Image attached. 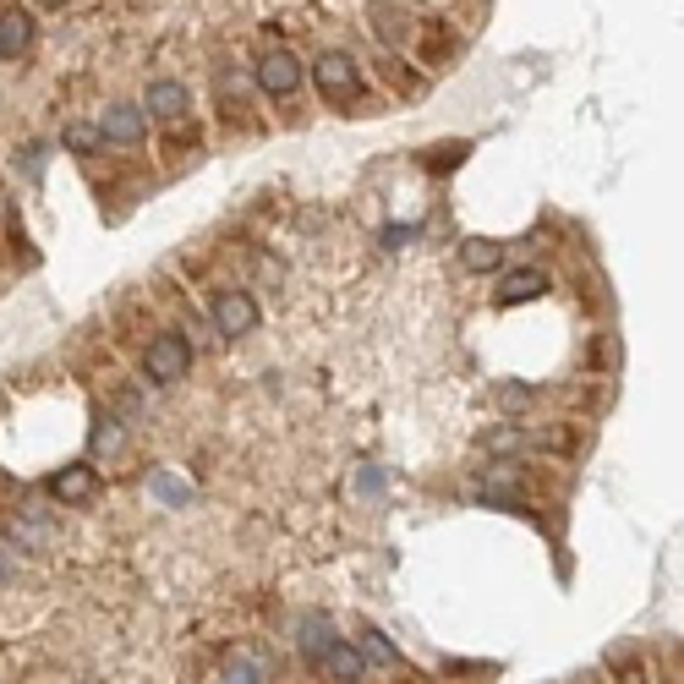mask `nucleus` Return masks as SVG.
Here are the masks:
<instances>
[{"label": "nucleus", "instance_id": "18", "mask_svg": "<svg viewBox=\"0 0 684 684\" xmlns=\"http://www.w3.org/2000/svg\"><path fill=\"white\" fill-rule=\"evenodd\" d=\"M466 153H471V142H443V148H427V153H421V164H427L432 175H449Z\"/></svg>", "mask_w": 684, "mask_h": 684}, {"label": "nucleus", "instance_id": "5", "mask_svg": "<svg viewBox=\"0 0 684 684\" xmlns=\"http://www.w3.org/2000/svg\"><path fill=\"white\" fill-rule=\"evenodd\" d=\"M142 116L148 121H164V127H181L192 116V94L175 83V77H153L148 94H142Z\"/></svg>", "mask_w": 684, "mask_h": 684}, {"label": "nucleus", "instance_id": "19", "mask_svg": "<svg viewBox=\"0 0 684 684\" xmlns=\"http://www.w3.org/2000/svg\"><path fill=\"white\" fill-rule=\"evenodd\" d=\"M482 449L510 460V455H521V449H526V432H521V427H493V432H482Z\"/></svg>", "mask_w": 684, "mask_h": 684}, {"label": "nucleus", "instance_id": "8", "mask_svg": "<svg viewBox=\"0 0 684 684\" xmlns=\"http://www.w3.org/2000/svg\"><path fill=\"white\" fill-rule=\"evenodd\" d=\"M99 137L116 142V148H137V142L148 137V116H142V105H110V110L99 116Z\"/></svg>", "mask_w": 684, "mask_h": 684}, {"label": "nucleus", "instance_id": "7", "mask_svg": "<svg viewBox=\"0 0 684 684\" xmlns=\"http://www.w3.org/2000/svg\"><path fill=\"white\" fill-rule=\"evenodd\" d=\"M367 22L378 28V39L389 44V50H406V44H416V17L410 11H400V6H389V0H367Z\"/></svg>", "mask_w": 684, "mask_h": 684}, {"label": "nucleus", "instance_id": "17", "mask_svg": "<svg viewBox=\"0 0 684 684\" xmlns=\"http://www.w3.org/2000/svg\"><path fill=\"white\" fill-rule=\"evenodd\" d=\"M6 537H11L17 553H22V547H44V543H50V526H44V521H39V510H33L28 521H11V532H6Z\"/></svg>", "mask_w": 684, "mask_h": 684}, {"label": "nucleus", "instance_id": "11", "mask_svg": "<svg viewBox=\"0 0 684 684\" xmlns=\"http://www.w3.org/2000/svg\"><path fill=\"white\" fill-rule=\"evenodd\" d=\"M543 290H547V274L543 269H510V274H499V307L537 301Z\"/></svg>", "mask_w": 684, "mask_h": 684}, {"label": "nucleus", "instance_id": "15", "mask_svg": "<svg viewBox=\"0 0 684 684\" xmlns=\"http://www.w3.org/2000/svg\"><path fill=\"white\" fill-rule=\"evenodd\" d=\"M296 641H301L307 663H318V658H323V646L334 641V630H329V619H323V613H307V619L296 624Z\"/></svg>", "mask_w": 684, "mask_h": 684}, {"label": "nucleus", "instance_id": "26", "mask_svg": "<svg viewBox=\"0 0 684 684\" xmlns=\"http://www.w3.org/2000/svg\"><path fill=\"white\" fill-rule=\"evenodd\" d=\"M6 575H17V547L11 543H0V580H6Z\"/></svg>", "mask_w": 684, "mask_h": 684}, {"label": "nucleus", "instance_id": "10", "mask_svg": "<svg viewBox=\"0 0 684 684\" xmlns=\"http://www.w3.org/2000/svg\"><path fill=\"white\" fill-rule=\"evenodd\" d=\"M269 680H274V658H269V652L236 646V652L220 663V684H269Z\"/></svg>", "mask_w": 684, "mask_h": 684}, {"label": "nucleus", "instance_id": "1", "mask_svg": "<svg viewBox=\"0 0 684 684\" xmlns=\"http://www.w3.org/2000/svg\"><path fill=\"white\" fill-rule=\"evenodd\" d=\"M192 373V340L181 329H159L142 345V378L148 384H181Z\"/></svg>", "mask_w": 684, "mask_h": 684}, {"label": "nucleus", "instance_id": "20", "mask_svg": "<svg viewBox=\"0 0 684 684\" xmlns=\"http://www.w3.org/2000/svg\"><path fill=\"white\" fill-rule=\"evenodd\" d=\"M127 443V427L116 421V416H99V427H94V455H116Z\"/></svg>", "mask_w": 684, "mask_h": 684}, {"label": "nucleus", "instance_id": "14", "mask_svg": "<svg viewBox=\"0 0 684 684\" xmlns=\"http://www.w3.org/2000/svg\"><path fill=\"white\" fill-rule=\"evenodd\" d=\"M61 148H66V153H77V159H94V153L105 148L99 121H66V127H61Z\"/></svg>", "mask_w": 684, "mask_h": 684}, {"label": "nucleus", "instance_id": "21", "mask_svg": "<svg viewBox=\"0 0 684 684\" xmlns=\"http://www.w3.org/2000/svg\"><path fill=\"white\" fill-rule=\"evenodd\" d=\"M608 669L619 674V684H646V669L635 652H608Z\"/></svg>", "mask_w": 684, "mask_h": 684}, {"label": "nucleus", "instance_id": "6", "mask_svg": "<svg viewBox=\"0 0 684 684\" xmlns=\"http://www.w3.org/2000/svg\"><path fill=\"white\" fill-rule=\"evenodd\" d=\"M99 493V471L88 466V460H72V466H61L55 477H50V499L55 504H88Z\"/></svg>", "mask_w": 684, "mask_h": 684}, {"label": "nucleus", "instance_id": "22", "mask_svg": "<svg viewBox=\"0 0 684 684\" xmlns=\"http://www.w3.org/2000/svg\"><path fill=\"white\" fill-rule=\"evenodd\" d=\"M537 400V389H526V384H499V406L504 410H526Z\"/></svg>", "mask_w": 684, "mask_h": 684}, {"label": "nucleus", "instance_id": "27", "mask_svg": "<svg viewBox=\"0 0 684 684\" xmlns=\"http://www.w3.org/2000/svg\"><path fill=\"white\" fill-rule=\"evenodd\" d=\"M39 6H66V0H39Z\"/></svg>", "mask_w": 684, "mask_h": 684}, {"label": "nucleus", "instance_id": "4", "mask_svg": "<svg viewBox=\"0 0 684 684\" xmlns=\"http://www.w3.org/2000/svg\"><path fill=\"white\" fill-rule=\"evenodd\" d=\"M301 77H307V72H301V61H296L285 44H279V50H264L258 66H253V83H258L269 99H290V94L301 88Z\"/></svg>", "mask_w": 684, "mask_h": 684}, {"label": "nucleus", "instance_id": "16", "mask_svg": "<svg viewBox=\"0 0 684 684\" xmlns=\"http://www.w3.org/2000/svg\"><path fill=\"white\" fill-rule=\"evenodd\" d=\"M356 652H362V663H384V669H400V652L384 641V630H362L356 641H351Z\"/></svg>", "mask_w": 684, "mask_h": 684}, {"label": "nucleus", "instance_id": "12", "mask_svg": "<svg viewBox=\"0 0 684 684\" xmlns=\"http://www.w3.org/2000/svg\"><path fill=\"white\" fill-rule=\"evenodd\" d=\"M28 44H33V17L22 6H6L0 11V61H17Z\"/></svg>", "mask_w": 684, "mask_h": 684}, {"label": "nucleus", "instance_id": "25", "mask_svg": "<svg viewBox=\"0 0 684 684\" xmlns=\"http://www.w3.org/2000/svg\"><path fill=\"white\" fill-rule=\"evenodd\" d=\"M22 170L39 181V170H44V148H39V142H28V148H22Z\"/></svg>", "mask_w": 684, "mask_h": 684}, {"label": "nucleus", "instance_id": "3", "mask_svg": "<svg viewBox=\"0 0 684 684\" xmlns=\"http://www.w3.org/2000/svg\"><path fill=\"white\" fill-rule=\"evenodd\" d=\"M312 83H318V94L329 105H356L362 99V72H356V61L345 50H323L312 61Z\"/></svg>", "mask_w": 684, "mask_h": 684}, {"label": "nucleus", "instance_id": "13", "mask_svg": "<svg viewBox=\"0 0 684 684\" xmlns=\"http://www.w3.org/2000/svg\"><path fill=\"white\" fill-rule=\"evenodd\" d=\"M460 264H466V274H493L504 264V247L488 242V236H466L460 242Z\"/></svg>", "mask_w": 684, "mask_h": 684}, {"label": "nucleus", "instance_id": "24", "mask_svg": "<svg viewBox=\"0 0 684 684\" xmlns=\"http://www.w3.org/2000/svg\"><path fill=\"white\" fill-rule=\"evenodd\" d=\"M591 362H597V367H613V362H619V340H613V334H602V340H597V351H591Z\"/></svg>", "mask_w": 684, "mask_h": 684}, {"label": "nucleus", "instance_id": "2", "mask_svg": "<svg viewBox=\"0 0 684 684\" xmlns=\"http://www.w3.org/2000/svg\"><path fill=\"white\" fill-rule=\"evenodd\" d=\"M209 318H214V334L242 340V334L258 329V301L242 285H220V290H209Z\"/></svg>", "mask_w": 684, "mask_h": 684}, {"label": "nucleus", "instance_id": "9", "mask_svg": "<svg viewBox=\"0 0 684 684\" xmlns=\"http://www.w3.org/2000/svg\"><path fill=\"white\" fill-rule=\"evenodd\" d=\"M318 674H329L334 684H367V663H362V652L351 646V641H329L323 646V658L312 663Z\"/></svg>", "mask_w": 684, "mask_h": 684}, {"label": "nucleus", "instance_id": "23", "mask_svg": "<svg viewBox=\"0 0 684 684\" xmlns=\"http://www.w3.org/2000/svg\"><path fill=\"white\" fill-rule=\"evenodd\" d=\"M384 83H395L400 94H416V77H406V66L395 55H384Z\"/></svg>", "mask_w": 684, "mask_h": 684}]
</instances>
